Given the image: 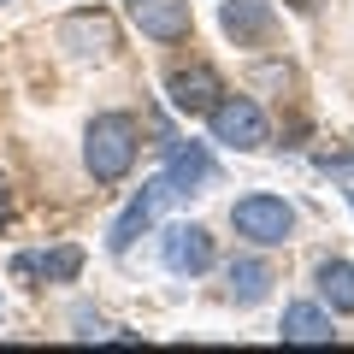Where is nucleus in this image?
Returning <instances> with one entry per match:
<instances>
[{
	"label": "nucleus",
	"instance_id": "nucleus-12",
	"mask_svg": "<svg viewBox=\"0 0 354 354\" xmlns=\"http://www.w3.org/2000/svg\"><path fill=\"white\" fill-rule=\"evenodd\" d=\"M319 301L330 319H354V266L348 260H319Z\"/></svg>",
	"mask_w": 354,
	"mask_h": 354
},
{
	"label": "nucleus",
	"instance_id": "nucleus-10",
	"mask_svg": "<svg viewBox=\"0 0 354 354\" xmlns=\"http://www.w3.org/2000/svg\"><path fill=\"white\" fill-rule=\"evenodd\" d=\"M218 24H225V36L236 48H254V41L272 36V0H225Z\"/></svg>",
	"mask_w": 354,
	"mask_h": 354
},
{
	"label": "nucleus",
	"instance_id": "nucleus-14",
	"mask_svg": "<svg viewBox=\"0 0 354 354\" xmlns=\"http://www.w3.org/2000/svg\"><path fill=\"white\" fill-rule=\"evenodd\" d=\"M225 278H230V301H236V307H260L266 295H272V283H278L266 260H230Z\"/></svg>",
	"mask_w": 354,
	"mask_h": 354
},
{
	"label": "nucleus",
	"instance_id": "nucleus-8",
	"mask_svg": "<svg viewBox=\"0 0 354 354\" xmlns=\"http://www.w3.org/2000/svg\"><path fill=\"white\" fill-rule=\"evenodd\" d=\"M218 165L213 153L201 148V142H183V148H171V160H165V183L177 189V201H189V195H201V183H213Z\"/></svg>",
	"mask_w": 354,
	"mask_h": 354
},
{
	"label": "nucleus",
	"instance_id": "nucleus-2",
	"mask_svg": "<svg viewBox=\"0 0 354 354\" xmlns=\"http://www.w3.org/2000/svg\"><path fill=\"white\" fill-rule=\"evenodd\" d=\"M230 225H236V236H248L254 248H283V242L295 236V207L283 201V195H242V201H230Z\"/></svg>",
	"mask_w": 354,
	"mask_h": 354
},
{
	"label": "nucleus",
	"instance_id": "nucleus-3",
	"mask_svg": "<svg viewBox=\"0 0 354 354\" xmlns=\"http://www.w3.org/2000/svg\"><path fill=\"white\" fill-rule=\"evenodd\" d=\"M171 201H177V189L165 183V171H160V177H148V183H142V195L113 218V230H106V248H113V254H130V242H136L142 230H153V218H160Z\"/></svg>",
	"mask_w": 354,
	"mask_h": 354
},
{
	"label": "nucleus",
	"instance_id": "nucleus-13",
	"mask_svg": "<svg viewBox=\"0 0 354 354\" xmlns=\"http://www.w3.org/2000/svg\"><path fill=\"white\" fill-rule=\"evenodd\" d=\"M278 337H283V342H330V337H337V330H330V307H313V301L283 307Z\"/></svg>",
	"mask_w": 354,
	"mask_h": 354
},
{
	"label": "nucleus",
	"instance_id": "nucleus-6",
	"mask_svg": "<svg viewBox=\"0 0 354 354\" xmlns=\"http://www.w3.org/2000/svg\"><path fill=\"white\" fill-rule=\"evenodd\" d=\"M160 260L177 278H201V272H213V236L201 225H171L160 242Z\"/></svg>",
	"mask_w": 354,
	"mask_h": 354
},
{
	"label": "nucleus",
	"instance_id": "nucleus-15",
	"mask_svg": "<svg viewBox=\"0 0 354 354\" xmlns=\"http://www.w3.org/2000/svg\"><path fill=\"white\" fill-rule=\"evenodd\" d=\"M0 218H6V177H0Z\"/></svg>",
	"mask_w": 354,
	"mask_h": 354
},
{
	"label": "nucleus",
	"instance_id": "nucleus-7",
	"mask_svg": "<svg viewBox=\"0 0 354 354\" xmlns=\"http://www.w3.org/2000/svg\"><path fill=\"white\" fill-rule=\"evenodd\" d=\"M165 95H171V106H177V113L207 118V113L218 106V95H225V83H218V71H213V65H189V71H171Z\"/></svg>",
	"mask_w": 354,
	"mask_h": 354
},
{
	"label": "nucleus",
	"instance_id": "nucleus-9",
	"mask_svg": "<svg viewBox=\"0 0 354 354\" xmlns=\"http://www.w3.org/2000/svg\"><path fill=\"white\" fill-rule=\"evenodd\" d=\"M136 6V30L148 41H183L189 36V0H130Z\"/></svg>",
	"mask_w": 354,
	"mask_h": 354
},
{
	"label": "nucleus",
	"instance_id": "nucleus-17",
	"mask_svg": "<svg viewBox=\"0 0 354 354\" xmlns=\"http://www.w3.org/2000/svg\"><path fill=\"white\" fill-rule=\"evenodd\" d=\"M0 6H6V0H0Z\"/></svg>",
	"mask_w": 354,
	"mask_h": 354
},
{
	"label": "nucleus",
	"instance_id": "nucleus-4",
	"mask_svg": "<svg viewBox=\"0 0 354 354\" xmlns=\"http://www.w3.org/2000/svg\"><path fill=\"white\" fill-rule=\"evenodd\" d=\"M207 124H213V142H225V148H236V153L266 148V113L248 101V95H230V101H218L213 113H207Z\"/></svg>",
	"mask_w": 354,
	"mask_h": 354
},
{
	"label": "nucleus",
	"instance_id": "nucleus-11",
	"mask_svg": "<svg viewBox=\"0 0 354 354\" xmlns=\"http://www.w3.org/2000/svg\"><path fill=\"white\" fill-rule=\"evenodd\" d=\"M12 272H18V278H48V283H77V272H83V248L59 242V248H48V254H18Z\"/></svg>",
	"mask_w": 354,
	"mask_h": 354
},
{
	"label": "nucleus",
	"instance_id": "nucleus-16",
	"mask_svg": "<svg viewBox=\"0 0 354 354\" xmlns=\"http://www.w3.org/2000/svg\"><path fill=\"white\" fill-rule=\"evenodd\" d=\"M348 207H354V189H348Z\"/></svg>",
	"mask_w": 354,
	"mask_h": 354
},
{
	"label": "nucleus",
	"instance_id": "nucleus-1",
	"mask_svg": "<svg viewBox=\"0 0 354 354\" xmlns=\"http://www.w3.org/2000/svg\"><path fill=\"white\" fill-rule=\"evenodd\" d=\"M83 165L95 183H118L136 165V118L130 113H101L83 130Z\"/></svg>",
	"mask_w": 354,
	"mask_h": 354
},
{
	"label": "nucleus",
	"instance_id": "nucleus-5",
	"mask_svg": "<svg viewBox=\"0 0 354 354\" xmlns=\"http://www.w3.org/2000/svg\"><path fill=\"white\" fill-rule=\"evenodd\" d=\"M59 48H71L77 59H113L118 53V24L106 12H71L59 24Z\"/></svg>",
	"mask_w": 354,
	"mask_h": 354
}]
</instances>
